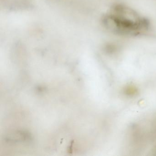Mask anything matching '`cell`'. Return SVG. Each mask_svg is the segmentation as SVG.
<instances>
[{
	"label": "cell",
	"instance_id": "1",
	"mask_svg": "<svg viewBox=\"0 0 156 156\" xmlns=\"http://www.w3.org/2000/svg\"><path fill=\"white\" fill-rule=\"evenodd\" d=\"M110 29L120 33L134 34L146 26V23L130 11L119 8L105 19Z\"/></svg>",
	"mask_w": 156,
	"mask_h": 156
},
{
	"label": "cell",
	"instance_id": "2",
	"mask_svg": "<svg viewBox=\"0 0 156 156\" xmlns=\"http://www.w3.org/2000/svg\"><path fill=\"white\" fill-rule=\"evenodd\" d=\"M124 93L125 94L129 96H133L136 94L137 93V89L133 86L127 87L124 89Z\"/></svg>",
	"mask_w": 156,
	"mask_h": 156
},
{
	"label": "cell",
	"instance_id": "3",
	"mask_svg": "<svg viewBox=\"0 0 156 156\" xmlns=\"http://www.w3.org/2000/svg\"><path fill=\"white\" fill-rule=\"evenodd\" d=\"M152 153H153V155H156V146H155V148L152 151Z\"/></svg>",
	"mask_w": 156,
	"mask_h": 156
}]
</instances>
